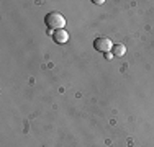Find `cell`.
I'll return each instance as SVG.
<instances>
[{
  "instance_id": "6da1fadb",
  "label": "cell",
  "mask_w": 154,
  "mask_h": 147,
  "mask_svg": "<svg viewBox=\"0 0 154 147\" xmlns=\"http://www.w3.org/2000/svg\"><path fill=\"white\" fill-rule=\"evenodd\" d=\"M45 23L49 29H64V25H66V18L62 16V13L59 12H49L45 16Z\"/></svg>"
},
{
  "instance_id": "7a4b0ae2",
  "label": "cell",
  "mask_w": 154,
  "mask_h": 147,
  "mask_svg": "<svg viewBox=\"0 0 154 147\" xmlns=\"http://www.w3.org/2000/svg\"><path fill=\"white\" fill-rule=\"evenodd\" d=\"M94 47L98 51V52H110V51L113 49V43L110 41L108 38H105V36H100V38H97L94 41Z\"/></svg>"
},
{
  "instance_id": "3957f363",
  "label": "cell",
  "mask_w": 154,
  "mask_h": 147,
  "mask_svg": "<svg viewBox=\"0 0 154 147\" xmlns=\"http://www.w3.org/2000/svg\"><path fill=\"white\" fill-rule=\"evenodd\" d=\"M53 41L56 44H66L69 41V33L66 31V29H56V31H53Z\"/></svg>"
},
{
  "instance_id": "277c9868",
  "label": "cell",
  "mask_w": 154,
  "mask_h": 147,
  "mask_svg": "<svg viewBox=\"0 0 154 147\" xmlns=\"http://www.w3.org/2000/svg\"><path fill=\"white\" fill-rule=\"evenodd\" d=\"M113 56L115 57H123L125 52H126V47H125V44L118 43V44H113V49H112Z\"/></svg>"
},
{
  "instance_id": "5b68a950",
  "label": "cell",
  "mask_w": 154,
  "mask_h": 147,
  "mask_svg": "<svg viewBox=\"0 0 154 147\" xmlns=\"http://www.w3.org/2000/svg\"><path fill=\"white\" fill-rule=\"evenodd\" d=\"M94 3H97V5H102V3H105L103 0H94Z\"/></svg>"
},
{
  "instance_id": "8992f818",
  "label": "cell",
  "mask_w": 154,
  "mask_h": 147,
  "mask_svg": "<svg viewBox=\"0 0 154 147\" xmlns=\"http://www.w3.org/2000/svg\"><path fill=\"white\" fill-rule=\"evenodd\" d=\"M105 57H107V59H112V57H113V52H107V54H105Z\"/></svg>"
}]
</instances>
